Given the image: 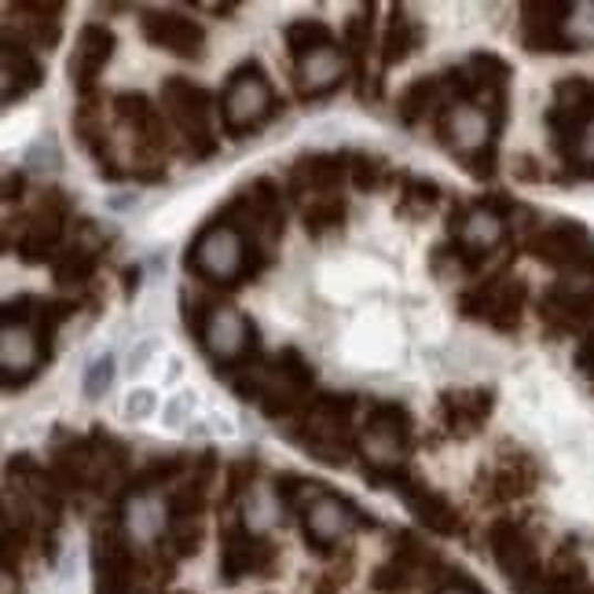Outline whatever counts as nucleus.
<instances>
[{"label": "nucleus", "mask_w": 594, "mask_h": 594, "mask_svg": "<svg viewBox=\"0 0 594 594\" xmlns=\"http://www.w3.org/2000/svg\"><path fill=\"white\" fill-rule=\"evenodd\" d=\"M250 253L253 250H250L247 231L225 213V217L209 220V225L198 231V239L188 250V272H195L202 283L236 286L242 275L258 272Z\"/></svg>", "instance_id": "nucleus-1"}, {"label": "nucleus", "mask_w": 594, "mask_h": 594, "mask_svg": "<svg viewBox=\"0 0 594 594\" xmlns=\"http://www.w3.org/2000/svg\"><path fill=\"white\" fill-rule=\"evenodd\" d=\"M437 136L451 155L466 158L473 177H492L496 173V125L488 118L484 107L477 103H456L448 100L445 107L434 114Z\"/></svg>", "instance_id": "nucleus-2"}, {"label": "nucleus", "mask_w": 594, "mask_h": 594, "mask_svg": "<svg viewBox=\"0 0 594 594\" xmlns=\"http://www.w3.org/2000/svg\"><path fill=\"white\" fill-rule=\"evenodd\" d=\"M353 411H356L353 396H320V400L309 407V415L298 423L301 448L312 451L320 462H331V466L348 462V456L359 448L353 423H348Z\"/></svg>", "instance_id": "nucleus-3"}, {"label": "nucleus", "mask_w": 594, "mask_h": 594, "mask_svg": "<svg viewBox=\"0 0 594 594\" xmlns=\"http://www.w3.org/2000/svg\"><path fill=\"white\" fill-rule=\"evenodd\" d=\"M275 111V92L261 63H242L220 92V122L228 136H247L264 125Z\"/></svg>", "instance_id": "nucleus-4"}, {"label": "nucleus", "mask_w": 594, "mask_h": 594, "mask_svg": "<svg viewBox=\"0 0 594 594\" xmlns=\"http://www.w3.org/2000/svg\"><path fill=\"white\" fill-rule=\"evenodd\" d=\"M161 107L166 118L177 125L180 136L188 139L195 158H206L217 150V136L209 129V92L198 88L188 77H166L161 85Z\"/></svg>", "instance_id": "nucleus-5"}, {"label": "nucleus", "mask_w": 594, "mask_h": 594, "mask_svg": "<svg viewBox=\"0 0 594 594\" xmlns=\"http://www.w3.org/2000/svg\"><path fill=\"white\" fill-rule=\"evenodd\" d=\"M529 250L543 264H551L565 275H594V242L573 220H557V225L540 228L529 239Z\"/></svg>", "instance_id": "nucleus-6"}, {"label": "nucleus", "mask_w": 594, "mask_h": 594, "mask_svg": "<svg viewBox=\"0 0 594 594\" xmlns=\"http://www.w3.org/2000/svg\"><path fill=\"white\" fill-rule=\"evenodd\" d=\"M198 337H202L206 353L213 356L220 367L250 364V356L258 353V331H253V323L242 316L239 309H228V305H213Z\"/></svg>", "instance_id": "nucleus-7"}, {"label": "nucleus", "mask_w": 594, "mask_h": 594, "mask_svg": "<svg viewBox=\"0 0 594 594\" xmlns=\"http://www.w3.org/2000/svg\"><path fill=\"white\" fill-rule=\"evenodd\" d=\"M540 309L554 334H587L594 323V283L587 275H569L546 290Z\"/></svg>", "instance_id": "nucleus-8"}, {"label": "nucleus", "mask_w": 594, "mask_h": 594, "mask_svg": "<svg viewBox=\"0 0 594 594\" xmlns=\"http://www.w3.org/2000/svg\"><path fill=\"white\" fill-rule=\"evenodd\" d=\"M525 309V283L521 279H488V283L466 290L462 312L473 320H484L496 331H514Z\"/></svg>", "instance_id": "nucleus-9"}, {"label": "nucleus", "mask_w": 594, "mask_h": 594, "mask_svg": "<svg viewBox=\"0 0 594 594\" xmlns=\"http://www.w3.org/2000/svg\"><path fill=\"white\" fill-rule=\"evenodd\" d=\"M411 445V415L404 404L378 400L364 418V448L371 451V466H396L400 451Z\"/></svg>", "instance_id": "nucleus-10"}, {"label": "nucleus", "mask_w": 594, "mask_h": 594, "mask_svg": "<svg viewBox=\"0 0 594 594\" xmlns=\"http://www.w3.org/2000/svg\"><path fill=\"white\" fill-rule=\"evenodd\" d=\"M70 202L63 191H44V198L38 202V209L27 217V225L19 231L15 253L27 264H41L52 258V250L60 247L63 239V225H66Z\"/></svg>", "instance_id": "nucleus-11"}, {"label": "nucleus", "mask_w": 594, "mask_h": 594, "mask_svg": "<svg viewBox=\"0 0 594 594\" xmlns=\"http://www.w3.org/2000/svg\"><path fill=\"white\" fill-rule=\"evenodd\" d=\"M573 4L562 0H529L521 4V41L532 52H576L565 33Z\"/></svg>", "instance_id": "nucleus-12"}, {"label": "nucleus", "mask_w": 594, "mask_h": 594, "mask_svg": "<svg viewBox=\"0 0 594 594\" xmlns=\"http://www.w3.org/2000/svg\"><path fill=\"white\" fill-rule=\"evenodd\" d=\"M139 30H144V38L155 49H166L173 55H180V60H198L206 49L202 27L188 15H173V11H150V15L139 19Z\"/></svg>", "instance_id": "nucleus-13"}, {"label": "nucleus", "mask_w": 594, "mask_h": 594, "mask_svg": "<svg viewBox=\"0 0 594 594\" xmlns=\"http://www.w3.org/2000/svg\"><path fill=\"white\" fill-rule=\"evenodd\" d=\"M348 70V55L337 44H327V49L305 55L301 63H294V88L301 100H323L331 92L342 88Z\"/></svg>", "instance_id": "nucleus-14"}, {"label": "nucleus", "mask_w": 594, "mask_h": 594, "mask_svg": "<svg viewBox=\"0 0 594 594\" xmlns=\"http://www.w3.org/2000/svg\"><path fill=\"white\" fill-rule=\"evenodd\" d=\"M111 55H114V33L107 27H100V22H88V27L81 30V38H77L74 60H70V77H74L77 96L92 100L96 81L103 74V66L111 63Z\"/></svg>", "instance_id": "nucleus-15"}, {"label": "nucleus", "mask_w": 594, "mask_h": 594, "mask_svg": "<svg viewBox=\"0 0 594 594\" xmlns=\"http://www.w3.org/2000/svg\"><path fill=\"white\" fill-rule=\"evenodd\" d=\"M400 492V499L407 503V510L423 521V525L429 532L437 535H462V514L456 510V503H451L448 496H440L437 488H426L423 481H415V477H407V481L396 488Z\"/></svg>", "instance_id": "nucleus-16"}, {"label": "nucleus", "mask_w": 594, "mask_h": 594, "mask_svg": "<svg viewBox=\"0 0 594 594\" xmlns=\"http://www.w3.org/2000/svg\"><path fill=\"white\" fill-rule=\"evenodd\" d=\"M114 114H118V118L136 133L144 150H166L169 147L166 118H161L158 107H150V100L144 96V92H122V96H114Z\"/></svg>", "instance_id": "nucleus-17"}, {"label": "nucleus", "mask_w": 594, "mask_h": 594, "mask_svg": "<svg viewBox=\"0 0 594 594\" xmlns=\"http://www.w3.org/2000/svg\"><path fill=\"white\" fill-rule=\"evenodd\" d=\"M348 158L342 155H312V158H301L294 173H290V191L294 195H312L316 191L320 198L334 191L337 184L345 177H353V166H345Z\"/></svg>", "instance_id": "nucleus-18"}, {"label": "nucleus", "mask_w": 594, "mask_h": 594, "mask_svg": "<svg viewBox=\"0 0 594 594\" xmlns=\"http://www.w3.org/2000/svg\"><path fill=\"white\" fill-rule=\"evenodd\" d=\"M540 484V466L529 456H510L492 470V481H488V499L496 503H518V499H529Z\"/></svg>", "instance_id": "nucleus-19"}, {"label": "nucleus", "mask_w": 594, "mask_h": 594, "mask_svg": "<svg viewBox=\"0 0 594 594\" xmlns=\"http://www.w3.org/2000/svg\"><path fill=\"white\" fill-rule=\"evenodd\" d=\"M41 63L27 41H15L11 33H4V103L22 100L27 92L41 85Z\"/></svg>", "instance_id": "nucleus-20"}, {"label": "nucleus", "mask_w": 594, "mask_h": 594, "mask_svg": "<svg viewBox=\"0 0 594 594\" xmlns=\"http://www.w3.org/2000/svg\"><path fill=\"white\" fill-rule=\"evenodd\" d=\"M440 415L451 434H473L477 426H484V418L492 415V389H459L445 393L440 400Z\"/></svg>", "instance_id": "nucleus-21"}, {"label": "nucleus", "mask_w": 594, "mask_h": 594, "mask_svg": "<svg viewBox=\"0 0 594 594\" xmlns=\"http://www.w3.org/2000/svg\"><path fill=\"white\" fill-rule=\"evenodd\" d=\"M19 41H27L30 49H52L60 41L63 27V4H41V0H22L19 4Z\"/></svg>", "instance_id": "nucleus-22"}, {"label": "nucleus", "mask_w": 594, "mask_h": 594, "mask_svg": "<svg viewBox=\"0 0 594 594\" xmlns=\"http://www.w3.org/2000/svg\"><path fill=\"white\" fill-rule=\"evenodd\" d=\"M448 103V88L445 77H418L404 88L400 103H396V114H400L404 125H418L429 111H440Z\"/></svg>", "instance_id": "nucleus-23"}, {"label": "nucleus", "mask_w": 594, "mask_h": 594, "mask_svg": "<svg viewBox=\"0 0 594 594\" xmlns=\"http://www.w3.org/2000/svg\"><path fill=\"white\" fill-rule=\"evenodd\" d=\"M423 44V27L407 15V8H393V19L382 38V66H396Z\"/></svg>", "instance_id": "nucleus-24"}, {"label": "nucleus", "mask_w": 594, "mask_h": 594, "mask_svg": "<svg viewBox=\"0 0 594 594\" xmlns=\"http://www.w3.org/2000/svg\"><path fill=\"white\" fill-rule=\"evenodd\" d=\"M283 41H286V49H290V60L301 63L305 55L334 44V33H331L327 22H320V19H294L283 30Z\"/></svg>", "instance_id": "nucleus-25"}, {"label": "nucleus", "mask_w": 594, "mask_h": 594, "mask_svg": "<svg viewBox=\"0 0 594 594\" xmlns=\"http://www.w3.org/2000/svg\"><path fill=\"white\" fill-rule=\"evenodd\" d=\"M375 15V8H359L353 19H348L345 27V55L348 63H353V70L359 77H367V49H371V19Z\"/></svg>", "instance_id": "nucleus-26"}, {"label": "nucleus", "mask_w": 594, "mask_h": 594, "mask_svg": "<svg viewBox=\"0 0 594 594\" xmlns=\"http://www.w3.org/2000/svg\"><path fill=\"white\" fill-rule=\"evenodd\" d=\"M52 272L66 286L88 283L92 272H96V253H92L88 247H70V250L55 253V258H52Z\"/></svg>", "instance_id": "nucleus-27"}, {"label": "nucleus", "mask_w": 594, "mask_h": 594, "mask_svg": "<svg viewBox=\"0 0 594 594\" xmlns=\"http://www.w3.org/2000/svg\"><path fill=\"white\" fill-rule=\"evenodd\" d=\"M345 220V202L337 195L312 198V206H305V228L312 236H327L331 228H337Z\"/></svg>", "instance_id": "nucleus-28"}, {"label": "nucleus", "mask_w": 594, "mask_h": 594, "mask_svg": "<svg viewBox=\"0 0 594 594\" xmlns=\"http://www.w3.org/2000/svg\"><path fill=\"white\" fill-rule=\"evenodd\" d=\"M111 382H114V359L100 356L96 364L88 367V375H85V396H88V400H96V396H103L111 389Z\"/></svg>", "instance_id": "nucleus-29"}, {"label": "nucleus", "mask_w": 594, "mask_h": 594, "mask_svg": "<svg viewBox=\"0 0 594 594\" xmlns=\"http://www.w3.org/2000/svg\"><path fill=\"white\" fill-rule=\"evenodd\" d=\"M404 209H407V202H418V206H434L437 202V184H429V180H415V177H407L404 180Z\"/></svg>", "instance_id": "nucleus-30"}, {"label": "nucleus", "mask_w": 594, "mask_h": 594, "mask_svg": "<svg viewBox=\"0 0 594 594\" xmlns=\"http://www.w3.org/2000/svg\"><path fill=\"white\" fill-rule=\"evenodd\" d=\"M353 161H356V166H353V184H356V188H359V191L375 188V184H378V173H382L378 161H375V158H367V155H356Z\"/></svg>", "instance_id": "nucleus-31"}, {"label": "nucleus", "mask_w": 594, "mask_h": 594, "mask_svg": "<svg viewBox=\"0 0 594 594\" xmlns=\"http://www.w3.org/2000/svg\"><path fill=\"white\" fill-rule=\"evenodd\" d=\"M576 371L591 382V389H594V327L580 337V345H576Z\"/></svg>", "instance_id": "nucleus-32"}, {"label": "nucleus", "mask_w": 594, "mask_h": 594, "mask_svg": "<svg viewBox=\"0 0 594 594\" xmlns=\"http://www.w3.org/2000/svg\"><path fill=\"white\" fill-rule=\"evenodd\" d=\"M15 191H22V177L8 173V180H4V198H8V202H15Z\"/></svg>", "instance_id": "nucleus-33"}]
</instances>
